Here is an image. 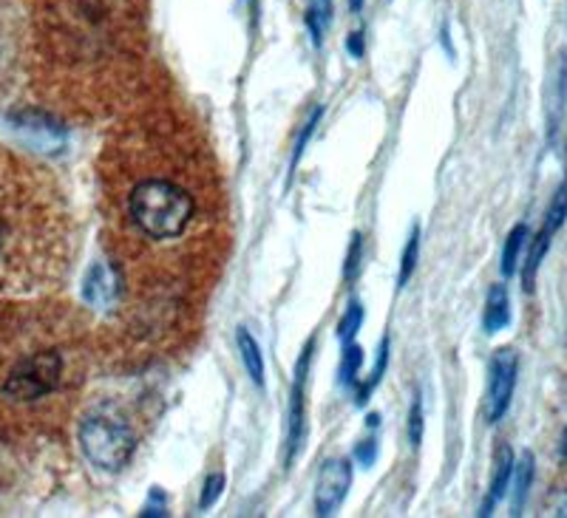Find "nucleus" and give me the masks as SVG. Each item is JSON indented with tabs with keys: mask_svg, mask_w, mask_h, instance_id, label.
<instances>
[{
	"mask_svg": "<svg viewBox=\"0 0 567 518\" xmlns=\"http://www.w3.org/2000/svg\"><path fill=\"white\" fill-rule=\"evenodd\" d=\"M97 196L123 332L174 349L227 256L225 185L196 116L165 100L123 111L97 156Z\"/></svg>",
	"mask_w": 567,
	"mask_h": 518,
	"instance_id": "nucleus-1",
	"label": "nucleus"
},
{
	"mask_svg": "<svg viewBox=\"0 0 567 518\" xmlns=\"http://www.w3.org/2000/svg\"><path fill=\"white\" fill-rule=\"evenodd\" d=\"M136 14L131 0H60L52 60L63 71V111L109 120L136 100L131 58Z\"/></svg>",
	"mask_w": 567,
	"mask_h": 518,
	"instance_id": "nucleus-2",
	"label": "nucleus"
},
{
	"mask_svg": "<svg viewBox=\"0 0 567 518\" xmlns=\"http://www.w3.org/2000/svg\"><path fill=\"white\" fill-rule=\"evenodd\" d=\"M91 365L85 320L69 307H38L3 329L0 408L29 423H63Z\"/></svg>",
	"mask_w": 567,
	"mask_h": 518,
	"instance_id": "nucleus-3",
	"label": "nucleus"
},
{
	"mask_svg": "<svg viewBox=\"0 0 567 518\" xmlns=\"http://www.w3.org/2000/svg\"><path fill=\"white\" fill-rule=\"evenodd\" d=\"M78 442L91 467L103 474H120L134 459V425L114 408H97L80 419Z\"/></svg>",
	"mask_w": 567,
	"mask_h": 518,
	"instance_id": "nucleus-4",
	"label": "nucleus"
},
{
	"mask_svg": "<svg viewBox=\"0 0 567 518\" xmlns=\"http://www.w3.org/2000/svg\"><path fill=\"white\" fill-rule=\"evenodd\" d=\"M516 380H519V354L514 349H496L488 365V391H485V416L499 423L514 403Z\"/></svg>",
	"mask_w": 567,
	"mask_h": 518,
	"instance_id": "nucleus-5",
	"label": "nucleus"
},
{
	"mask_svg": "<svg viewBox=\"0 0 567 518\" xmlns=\"http://www.w3.org/2000/svg\"><path fill=\"white\" fill-rule=\"evenodd\" d=\"M567 221V179L561 182L559 190L554 193V199H550L548 205V213H545V225H542L539 236L534 238V241H528V258H525V289H534V278L536 272H539L542 261H545V256H548L550 244H554L556 232L565 227Z\"/></svg>",
	"mask_w": 567,
	"mask_h": 518,
	"instance_id": "nucleus-6",
	"label": "nucleus"
},
{
	"mask_svg": "<svg viewBox=\"0 0 567 518\" xmlns=\"http://www.w3.org/2000/svg\"><path fill=\"white\" fill-rule=\"evenodd\" d=\"M312 343L303 349L301 360L296 365V380L290 391V414H287V465H292L301 450L303 431H307V374H310Z\"/></svg>",
	"mask_w": 567,
	"mask_h": 518,
	"instance_id": "nucleus-7",
	"label": "nucleus"
},
{
	"mask_svg": "<svg viewBox=\"0 0 567 518\" xmlns=\"http://www.w3.org/2000/svg\"><path fill=\"white\" fill-rule=\"evenodd\" d=\"M349 487H352V462L349 459H329L323 462L321 474L316 479V516L327 518L341 510L347 499Z\"/></svg>",
	"mask_w": 567,
	"mask_h": 518,
	"instance_id": "nucleus-8",
	"label": "nucleus"
},
{
	"mask_svg": "<svg viewBox=\"0 0 567 518\" xmlns=\"http://www.w3.org/2000/svg\"><path fill=\"white\" fill-rule=\"evenodd\" d=\"M12 125L18 134H23V139L32 147H40V151H60L65 145V128L63 122L58 120L49 111H20V114L12 116Z\"/></svg>",
	"mask_w": 567,
	"mask_h": 518,
	"instance_id": "nucleus-9",
	"label": "nucleus"
},
{
	"mask_svg": "<svg viewBox=\"0 0 567 518\" xmlns=\"http://www.w3.org/2000/svg\"><path fill=\"white\" fill-rule=\"evenodd\" d=\"M83 301L89 303L91 309H120V301H123V283H120V276L116 269L111 267L109 261L91 263L89 272L83 278Z\"/></svg>",
	"mask_w": 567,
	"mask_h": 518,
	"instance_id": "nucleus-10",
	"label": "nucleus"
},
{
	"mask_svg": "<svg viewBox=\"0 0 567 518\" xmlns=\"http://www.w3.org/2000/svg\"><path fill=\"white\" fill-rule=\"evenodd\" d=\"M514 450L511 448H503L499 454H496V462H494V476H491V485H488V493H485L483 505H480V516H491V512L496 510V505L505 499V493L511 490V476H514Z\"/></svg>",
	"mask_w": 567,
	"mask_h": 518,
	"instance_id": "nucleus-11",
	"label": "nucleus"
},
{
	"mask_svg": "<svg viewBox=\"0 0 567 518\" xmlns=\"http://www.w3.org/2000/svg\"><path fill=\"white\" fill-rule=\"evenodd\" d=\"M511 323V298L508 289L503 283H494L488 289V298H485V312H483V329L485 334L503 332Z\"/></svg>",
	"mask_w": 567,
	"mask_h": 518,
	"instance_id": "nucleus-12",
	"label": "nucleus"
},
{
	"mask_svg": "<svg viewBox=\"0 0 567 518\" xmlns=\"http://www.w3.org/2000/svg\"><path fill=\"white\" fill-rule=\"evenodd\" d=\"M534 456L525 454L523 459L516 462L514 465V476H511V487H514V501H511V512L514 516H519L525 507V501H528V493H530V485H534Z\"/></svg>",
	"mask_w": 567,
	"mask_h": 518,
	"instance_id": "nucleus-13",
	"label": "nucleus"
},
{
	"mask_svg": "<svg viewBox=\"0 0 567 518\" xmlns=\"http://www.w3.org/2000/svg\"><path fill=\"white\" fill-rule=\"evenodd\" d=\"M239 352H241V363H245L250 380L258 385V388H261V385H265V354H261V345H258V340L252 338L247 329H239Z\"/></svg>",
	"mask_w": 567,
	"mask_h": 518,
	"instance_id": "nucleus-14",
	"label": "nucleus"
},
{
	"mask_svg": "<svg viewBox=\"0 0 567 518\" xmlns=\"http://www.w3.org/2000/svg\"><path fill=\"white\" fill-rule=\"evenodd\" d=\"M332 14H336L332 0H310V7H307V29H310V38L316 45H321L329 29H332Z\"/></svg>",
	"mask_w": 567,
	"mask_h": 518,
	"instance_id": "nucleus-15",
	"label": "nucleus"
},
{
	"mask_svg": "<svg viewBox=\"0 0 567 518\" xmlns=\"http://www.w3.org/2000/svg\"><path fill=\"white\" fill-rule=\"evenodd\" d=\"M528 241H530V232L525 225H516L514 230L508 232L505 238V250H503V272L505 276H514L519 263H523V252L528 250Z\"/></svg>",
	"mask_w": 567,
	"mask_h": 518,
	"instance_id": "nucleus-16",
	"label": "nucleus"
},
{
	"mask_svg": "<svg viewBox=\"0 0 567 518\" xmlns=\"http://www.w3.org/2000/svg\"><path fill=\"white\" fill-rule=\"evenodd\" d=\"M417 256H420V230L414 227L412 236H409L406 250L400 256V276H398V287H406L409 278L414 276V267H417Z\"/></svg>",
	"mask_w": 567,
	"mask_h": 518,
	"instance_id": "nucleus-17",
	"label": "nucleus"
},
{
	"mask_svg": "<svg viewBox=\"0 0 567 518\" xmlns=\"http://www.w3.org/2000/svg\"><path fill=\"white\" fill-rule=\"evenodd\" d=\"M361 365H363V352L361 345L347 343L343 345V365H341V383L343 385H354L358 383V374H361Z\"/></svg>",
	"mask_w": 567,
	"mask_h": 518,
	"instance_id": "nucleus-18",
	"label": "nucleus"
},
{
	"mask_svg": "<svg viewBox=\"0 0 567 518\" xmlns=\"http://www.w3.org/2000/svg\"><path fill=\"white\" fill-rule=\"evenodd\" d=\"M363 323V309L361 303H352V307L347 309V314H343V320L338 323V338H341V343H352L354 334H358V329H361Z\"/></svg>",
	"mask_w": 567,
	"mask_h": 518,
	"instance_id": "nucleus-19",
	"label": "nucleus"
},
{
	"mask_svg": "<svg viewBox=\"0 0 567 518\" xmlns=\"http://www.w3.org/2000/svg\"><path fill=\"white\" fill-rule=\"evenodd\" d=\"M221 490H225V474H210L205 481V493H202L199 510H210L216 501H219Z\"/></svg>",
	"mask_w": 567,
	"mask_h": 518,
	"instance_id": "nucleus-20",
	"label": "nucleus"
},
{
	"mask_svg": "<svg viewBox=\"0 0 567 518\" xmlns=\"http://www.w3.org/2000/svg\"><path fill=\"white\" fill-rule=\"evenodd\" d=\"M409 439L414 448H420V442H423V403L420 400H414L412 411H409Z\"/></svg>",
	"mask_w": 567,
	"mask_h": 518,
	"instance_id": "nucleus-21",
	"label": "nucleus"
},
{
	"mask_svg": "<svg viewBox=\"0 0 567 518\" xmlns=\"http://www.w3.org/2000/svg\"><path fill=\"white\" fill-rule=\"evenodd\" d=\"M142 516H168V496L162 487H154L148 496V505L142 510Z\"/></svg>",
	"mask_w": 567,
	"mask_h": 518,
	"instance_id": "nucleus-22",
	"label": "nucleus"
},
{
	"mask_svg": "<svg viewBox=\"0 0 567 518\" xmlns=\"http://www.w3.org/2000/svg\"><path fill=\"white\" fill-rule=\"evenodd\" d=\"M318 116H321V111H316V114H312V120H310V122H307V125H303L301 136H298L296 154H292V167H296V165H298V159H301V154H303V147H307V142H310L312 131H316V122H318Z\"/></svg>",
	"mask_w": 567,
	"mask_h": 518,
	"instance_id": "nucleus-23",
	"label": "nucleus"
},
{
	"mask_svg": "<svg viewBox=\"0 0 567 518\" xmlns=\"http://www.w3.org/2000/svg\"><path fill=\"white\" fill-rule=\"evenodd\" d=\"M374 456H378V445H374L372 439L361 442V445H358V450H354V462H358V465H363V467L372 465Z\"/></svg>",
	"mask_w": 567,
	"mask_h": 518,
	"instance_id": "nucleus-24",
	"label": "nucleus"
},
{
	"mask_svg": "<svg viewBox=\"0 0 567 518\" xmlns=\"http://www.w3.org/2000/svg\"><path fill=\"white\" fill-rule=\"evenodd\" d=\"M358 258H361V236H352V250H349V261H347V278H352V272H358Z\"/></svg>",
	"mask_w": 567,
	"mask_h": 518,
	"instance_id": "nucleus-25",
	"label": "nucleus"
},
{
	"mask_svg": "<svg viewBox=\"0 0 567 518\" xmlns=\"http://www.w3.org/2000/svg\"><path fill=\"white\" fill-rule=\"evenodd\" d=\"M349 54H354V58H361L363 54V32H352L349 34Z\"/></svg>",
	"mask_w": 567,
	"mask_h": 518,
	"instance_id": "nucleus-26",
	"label": "nucleus"
},
{
	"mask_svg": "<svg viewBox=\"0 0 567 518\" xmlns=\"http://www.w3.org/2000/svg\"><path fill=\"white\" fill-rule=\"evenodd\" d=\"M556 516L567 518V499H565V501H561V505H559V510H556Z\"/></svg>",
	"mask_w": 567,
	"mask_h": 518,
	"instance_id": "nucleus-27",
	"label": "nucleus"
},
{
	"mask_svg": "<svg viewBox=\"0 0 567 518\" xmlns=\"http://www.w3.org/2000/svg\"><path fill=\"white\" fill-rule=\"evenodd\" d=\"M561 454L567 456V428H565V434H561Z\"/></svg>",
	"mask_w": 567,
	"mask_h": 518,
	"instance_id": "nucleus-28",
	"label": "nucleus"
}]
</instances>
